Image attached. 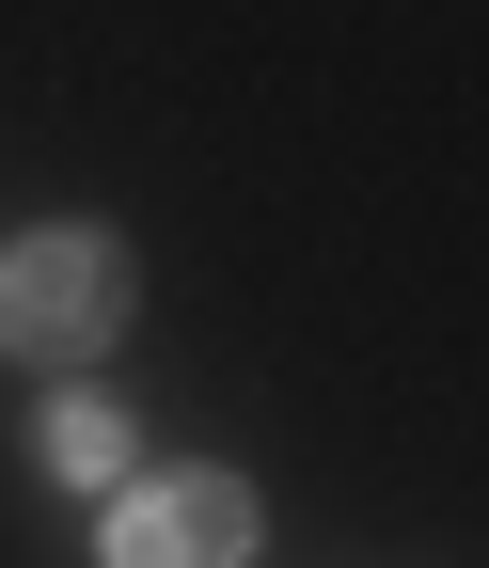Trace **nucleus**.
Wrapping results in <instances>:
<instances>
[{"mask_svg":"<svg viewBox=\"0 0 489 568\" xmlns=\"http://www.w3.org/2000/svg\"><path fill=\"white\" fill-rule=\"evenodd\" d=\"M111 332H126V253L95 222L17 237V268H0V347H17V364H95Z\"/></svg>","mask_w":489,"mask_h":568,"instance_id":"nucleus-1","label":"nucleus"},{"mask_svg":"<svg viewBox=\"0 0 489 568\" xmlns=\"http://www.w3.org/2000/svg\"><path fill=\"white\" fill-rule=\"evenodd\" d=\"M253 552V489L222 458H190V474H143L111 506V568H237Z\"/></svg>","mask_w":489,"mask_h":568,"instance_id":"nucleus-2","label":"nucleus"},{"mask_svg":"<svg viewBox=\"0 0 489 568\" xmlns=\"http://www.w3.org/2000/svg\"><path fill=\"white\" fill-rule=\"evenodd\" d=\"M48 474L111 489V474H126V410H111V395H63V410H48Z\"/></svg>","mask_w":489,"mask_h":568,"instance_id":"nucleus-3","label":"nucleus"}]
</instances>
